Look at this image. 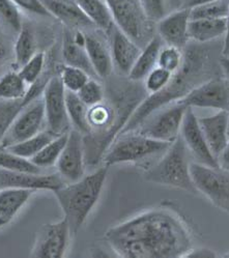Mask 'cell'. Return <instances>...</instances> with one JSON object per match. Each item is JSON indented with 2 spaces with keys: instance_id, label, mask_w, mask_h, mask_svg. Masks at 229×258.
I'll return each mask as SVG.
<instances>
[{
  "instance_id": "obj_35",
  "label": "cell",
  "mask_w": 229,
  "mask_h": 258,
  "mask_svg": "<svg viewBox=\"0 0 229 258\" xmlns=\"http://www.w3.org/2000/svg\"><path fill=\"white\" fill-rule=\"evenodd\" d=\"M21 10L12 0H0V24L18 33L23 26Z\"/></svg>"
},
{
  "instance_id": "obj_7",
  "label": "cell",
  "mask_w": 229,
  "mask_h": 258,
  "mask_svg": "<svg viewBox=\"0 0 229 258\" xmlns=\"http://www.w3.org/2000/svg\"><path fill=\"white\" fill-rule=\"evenodd\" d=\"M114 24L139 46L148 43L146 36L149 20L138 0H105Z\"/></svg>"
},
{
  "instance_id": "obj_16",
  "label": "cell",
  "mask_w": 229,
  "mask_h": 258,
  "mask_svg": "<svg viewBox=\"0 0 229 258\" xmlns=\"http://www.w3.org/2000/svg\"><path fill=\"white\" fill-rule=\"evenodd\" d=\"M107 33L109 34V47L113 66L123 75L128 76L142 49L130 36L117 27L116 24L107 31Z\"/></svg>"
},
{
  "instance_id": "obj_23",
  "label": "cell",
  "mask_w": 229,
  "mask_h": 258,
  "mask_svg": "<svg viewBox=\"0 0 229 258\" xmlns=\"http://www.w3.org/2000/svg\"><path fill=\"white\" fill-rule=\"evenodd\" d=\"M163 47V41L159 35H154L141 50L137 60L128 74L132 82H139L145 79L148 74L158 66L159 53Z\"/></svg>"
},
{
  "instance_id": "obj_49",
  "label": "cell",
  "mask_w": 229,
  "mask_h": 258,
  "mask_svg": "<svg viewBox=\"0 0 229 258\" xmlns=\"http://www.w3.org/2000/svg\"><path fill=\"white\" fill-rule=\"evenodd\" d=\"M227 256H229V253H228V254H227Z\"/></svg>"
},
{
  "instance_id": "obj_29",
  "label": "cell",
  "mask_w": 229,
  "mask_h": 258,
  "mask_svg": "<svg viewBox=\"0 0 229 258\" xmlns=\"http://www.w3.org/2000/svg\"><path fill=\"white\" fill-rule=\"evenodd\" d=\"M29 87L19 72H8L0 77V100L15 101L24 99Z\"/></svg>"
},
{
  "instance_id": "obj_34",
  "label": "cell",
  "mask_w": 229,
  "mask_h": 258,
  "mask_svg": "<svg viewBox=\"0 0 229 258\" xmlns=\"http://www.w3.org/2000/svg\"><path fill=\"white\" fill-rule=\"evenodd\" d=\"M0 168L31 173H41L42 171V169L35 166L30 160L19 157L2 146H0Z\"/></svg>"
},
{
  "instance_id": "obj_9",
  "label": "cell",
  "mask_w": 229,
  "mask_h": 258,
  "mask_svg": "<svg viewBox=\"0 0 229 258\" xmlns=\"http://www.w3.org/2000/svg\"><path fill=\"white\" fill-rule=\"evenodd\" d=\"M71 228L64 217L59 222L44 224L37 231L30 256L35 258H62L66 255L71 237Z\"/></svg>"
},
{
  "instance_id": "obj_20",
  "label": "cell",
  "mask_w": 229,
  "mask_h": 258,
  "mask_svg": "<svg viewBox=\"0 0 229 258\" xmlns=\"http://www.w3.org/2000/svg\"><path fill=\"white\" fill-rule=\"evenodd\" d=\"M198 121L209 150L218 159L229 141L228 112L218 111L214 115L198 118Z\"/></svg>"
},
{
  "instance_id": "obj_6",
  "label": "cell",
  "mask_w": 229,
  "mask_h": 258,
  "mask_svg": "<svg viewBox=\"0 0 229 258\" xmlns=\"http://www.w3.org/2000/svg\"><path fill=\"white\" fill-rule=\"evenodd\" d=\"M190 169L196 191L229 215V171L197 162H191Z\"/></svg>"
},
{
  "instance_id": "obj_42",
  "label": "cell",
  "mask_w": 229,
  "mask_h": 258,
  "mask_svg": "<svg viewBox=\"0 0 229 258\" xmlns=\"http://www.w3.org/2000/svg\"><path fill=\"white\" fill-rule=\"evenodd\" d=\"M217 256V254L211 250V249H207V248H198V249H194L192 248L191 249L185 257H215Z\"/></svg>"
},
{
  "instance_id": "obj_40",
  "label": "cell",
  "mask_w": 229,
  "mask_h": 258,
  "mask_svg": "<svg viewBox=\"0 0 229 258\" xmlns=\"http://www.w3.org/2000/svg\"><path fill=\"white\" fill-rule=\"evenodd\" d=\"M138 2L150 22H158L167 15L165 0H138Z\"/></svg>"
},
{
  "instance_id": "obj_10",
  "label": "cell",
  "mask_w": 229,
  "mask_h": 258,
  "mask_svg": "<svg viewBox=\"0 0 229 258\" xmlns=\"http://www.w3.org/2000/svg\"><path fill=\"white\" fill-rule=\"evenodd\" d=\"M187 108L184 104L177 102L156 116L148 117L135 131L152 139L173 143L180 137Z\"/></svg>"
},
{
  "instance_id": "obj_24",
  "label": "cell",
  "mask_w": 229,
  "mask_h": 258,
  "mask_svg": "<svg viewBox=\"0 0 229 258\" xmlns=\"http://www.w3.org/2000/svg\"><path fill=\"white\" fill-rule=\"evenodd\" d=\"M33 193L34 191L25 189L0 190V228L11 222Z\"/></svg>"
},
{
  "instance_id": "obj_19",
  "label": "cell",
  "mask_w": 229,
  "mask_h": 258,
  "mask_svg": "<svg viewBox=\"0 0 229 258\" xmlns=\"http://www.w3.org/2000/svg\"><path fill=\"white\" fill-rule=\"evenodd\" d=\"M41 2L50 17H54L70 29L84 30L94 27L75 3V0H41Z\"/></svg>"
},
{
  "instance_id": "obj_44",
  "label": "cell",
  "mask_w": 229,
  "mask_h": 258,
  "mask_svg": "<svg viewBox=\"0 0 229 258\" xmlns=\"http://www.w3.org/2000/svg\"><path fill=\"white\" fill-rule=\"evenodd\" d=\"M218 163H219L220 167L229 171V141L224 149V151L218 157Z\"/></svg>"
},
{
  "instance_id": "obj_13",
  "label": "cell",
  "mask_w": 229,
  "mask_h": 258,
  "mask_svg": "<svg viewBox=\"0 0 229 258\" xmlns=\"http://www.w3.org/2000/svg\"><path fill=\"white\" fill-rule=\"evenodd\" d=\"M180 136L183 139L188 152L197 163L212 166V167H219L218 159L209 150L200 127L198 117L193 111V108L188 107L186 110Z\"/></svg>"
},
{
  "instance_id": "obj_33",
  "label": "cell",
  "mask_w": 229,
  "mask_h": 258,
  "mask_svg": "<svg viewBox=\"0 0 229 258\" xmlns=\"http://www.w3.org/2000/svg\"><path fill=\"white\" fill-rule=\"evenodd\" d=\"M46 64V54L43 51H37L33 56L25 62L20 69L19 74L28 86L35 84L44 76V69Z\"/></svg>"
},
{
  "instance_id": "obj_43",
  "label": "cell",
  "mask_w": 229,
  "mask_h": 258,
  "mask_svg": "<svg viewBox=\"0 0 229 258\" xmlns=\"http://www.w3.org/2000/svg\"><path fill=\"white\" fill-rule=\"evenodd\" d=\"M11 48L5 38L0 35V66H3L10 56Z\"/></svg>"
},
{
  "instance_id": "obj_11",
  "label": "cell",
  "mask_w": 229,
  "mask_h": 258,
  "mask_svg": "<svg viewBox=\"0 0 229 258\" xmlns=\"http://www.w3.org/2000/svg\"><path fill=\"white\" fill-rule=\"evenodd\" d=\"M45 121L46 115L44 102L43 98L41 99V97H39L29 103L19 113L9 128L0 146L9 147L41 133Z\"/></svg>"
},
{
  "instance_id": "obj_45",
  "label": "cell",
  "mask_w": 229,
  "mask_h": 258,
  "mask_svg": "<svg viewBox=\"0 0 229 258\" xmlns=\"http://www.w3.org/2000/svg\"><path fill=\"white\" fill-rule=\"evenodd\" d=\"M224 43L222 48V56L229 58V12L226 17V31L224 34Z\"/></svg>"
},
{
  "instance_id": "obj_2",
  "label": "cell",
  "mask_w": 229,
  "mask_h": 258,
  "mask_svg": "<svg viewBox=\"0 0 229 258\" xmlns=\"http://www.w3.org/2000/svg\"><path fill=\"white\" fill-rule=\"evenodd\" d=\"M211 44V43H209ZM215 62L208 44L189 43L184 49L182 67L159 93L147 95L129 117L121 134L135 131L152 114L162 108L179 102L191 90L215 77Z\"/></svg>"
},
{
  "instance_id": "obj_15",
  "label": "cell",
  "mask_w": 229,
  "mask_h": 258,
  "mask_svg": "<svg viewBox=\"0 0 229 258\" xmlns=\"http://www.w3.org/2000/svg\"><path fill=\"white\" fill-rule=\"evenodd\" d=\"M64 185L65 180L60 174L31 173L0 168V190L25 189L34 192L45 190L54 193Z\"/></svg>"
},
{
  "instance_id": "obj_30",
  "label": "cell",
  "mask_w": 229,
  "mask_h": 258,
  "mask_svg": "<svg viewBox=\"0 0 229 258\" xmlns=\"http://www.w3.org/2000/svg\"><path fill=\"white\" fill-rule=\"evenodd\" d=\"M56 135L51 133L50 131H42L41 133L36 134L22 142H19L17 144L11 145L6 147L12 153L16 154L17 156L31 160L36 154H39L45 145H47L50 141H52Z\"/></svg>"
},
{
  "instance_id": "obj_5",
  "label": "cell",
  "mask_w": 229,
  "mask_h": 258,
  "mask_svg": "<svg viewBox=\"0 0 229 258\" xmlns=\"http://www.w3.org/2000/svg\"><path fill=\"white\" fill-rule=\"evenodd\" d=\"M170 144L133 131L119 135L105 153L103 161L108 167L119 164L137 163L165 153Z\"/></svg>"
},
{
  "instance_id": "obj_31",
  "label": "cell",
  "mask_w": 229,
  "mask_h": 258,
  "mask_svg": "<svg viewBox=\"0 0 229 258\" xmlns=\"http://www.w3.org/2000/svg\"><path fill=\"white\" fill-rule=\"evenodd\" d=\"M68 134L69 133L55 137L52 141L45 145L43 150L39 154H36L30 161L41 169L56 165L67 143Z\"/></svg>"
},
{
  "instance_id": "obj_46",
  "label": "cell",
  "mask_w": 229,
  "mask_h": 258,
  "mask_svg": "<svg viewBox=\"0 0 229 258\" xmlns=\"http://www.w3.org/2000/svg\"><path fill=\"white\" fill-rule=\"evenodd\" d=\"M219 68L222 71L224 78L229 82V58L221 55L219 58Z\"/></svg>"
},
{
  "instance_id": "obj_8",
  "label": "cell",
  "mask_w": 229,
  "mask_h": 258,
  "mask_svg": "<svg viewBox=\"0 0 229 258\" xmlns=\"http://www.w3.org/2000/svg\"><path fill=\"white\" fill-rule=\"evenodd\" d=\"M67 90L59 75L51 76L43 90L46 123L48 131L56 136L69 133L71 121L67 111Z\"/></svg>"
},
{
  "instance_id": "obj_3",
  "label": "cell",
  "mask_w": 229,
  "mask_h": 258,
  "mask_svg": "<svg viewBox=\"0 0 229 258\" xmlns=\"http://www.w3.org/2000/svg\"><path fill=\"white\" fill-rule=\"evenodd\" d=\"M108 170V166L104 165L92 173L84 175L77 181L68 182V185H64L54 192L72 234H76L80 230L98 204L107 179Z\"/></svg>"
},
{
  "instance_id": "obj_12",
  "label": "cell",
  "mask_w": 229,
  "mask_h": 258,
  "mask_svg": "<svg viewBox=\"0 0 229 258\" xmlns=\"http://www.w3.org/2000/svg\"><path fill=\"white\" fill-rule=\"evenodd\" d=\"M179 103L191 108L229 111V82L222 77L209 79L185 96Z\"/></svg>"
},
{
  "instance_id": "obj_27",
  "label": "cell",
  "mask_w": 229,
  "mask_h": 258,
  "mask_svg": "<svg viewBox=\"0 0 229 258\" xmlns=\"http://www.w3.org/2000/svg\"><path fill=\"white\" fill-rule=\"evenodd\" d=\"M66 102L68 115L74 130L80 132L83 136L90 133V126L87 120L88 107L80 100L77 93L67 90Z\"/></svg>"
},
{
  "instance_id": "obj_25",
  "label": "cell",
  "mask_w": 229,
  "mask_h": 258,
  "mask_svg": "<svg viewBox=\"0 0 229 258\" xmlns=\"http://www.w3.org/2000/svg\"><path fill=\"white\" fill-rule=\"evenodd\" d=\"M226 31V18L224 19H195L190 20L189 38L199 44H209L221 38Z\"/></svg>"
},
{
  "instance_id": "obj_32",
  "label": "cell",
  "mask_w": 229,
  "mask_h": 258,
  "mask_svg": "<svg viewBox=\"0 0 229 258\" xmlns=\"http://www.w3.org/2000/svg\"><path fill=\"white\" fill-rule=\"evenodd\" d=\"M229 12V0H217L190 9L191 20L224 19Z\"/></svg>"
},
{
  "instance_id": "obj_4",
  "label": "cell",
  "mask_w": 229,
  "mask_h": 258,
  "mask_svg": "<svg viewBox=\"0 0 229 258\" xmlns=\"http://www.w3.org/2000/svg\"><path fill=\"white\" fill-rule=\"evenodd\" d=\"M190 153L183 141L178 137L169 145L160 160L150 166L144 173L146 181L183 190L190 194H197L191 177Z\"/></svg>"
},
{
  "instance_id": "obj_18",
  "label": "cell",
  "mask_w": 229,
  "mask_h": 258,
  "mask_svg": "<svg viewBox=\"0 0 229 258\" xmlns=\"http://www.w3.org/2000/svg\"><path fill=\"white\" fill-rule=\"evenodd\" d=\"M62 54L65 64L79 68L90 77H97L85 49V32L83 30L67 28L64 34Z\"/></svg>"
},
{
  "instance_id": "obj_17",
  "label": "cell",
  "mask_w": 229,
  "mask_h": 258,
  "mask_svg": "<svg viewBox=\"0 0 229 258\" xmlns=\"http://www.w3.org/2000/svg\"><path fill=\"white\" fill-rule=\"evenodd\" d=\"M190 9L182 8L170 13L157 22L158 35L166 45L184 50L190 41Z\"/></svg>"
},
{
  "instance_id": "obj_26",
  "label": "cell",
  "mask_w": 229,
  "mask_h": 258,
  "mask_svg": "<svg viewBox=\"0 0 229 258\" xmlns=\"http://www.w3.org/2000/svg\"><path fill=\"white\" fill-rule=\"evenodd\" d=\"M75 3L91 21L94 27L107 32L114 25L111 13L105 0H75Z\"/></svg>"
},
{
  "instance_id": "obj_28",
  "label": "cell",
  "mask_w": 229,
  "mask_h": 258,
  "mask_svg": "<svg viewBox=\"0 0 229 258\" xmlns=\"http://www.w3.org/2000/svg\"><path fill=\"white\" fill-rule=\"evenodd\" d=\"M36 52V39L34 31L29 25L23 23L22 28L17 34L14 45L15 62L17 67L21 68Z\"/></svg>"
},
{
  "instance_id": "obj_38",
  "label": "cell",
  "mask_w": 229,
  "mask_h": 258,
  "mask_svg": "<svg viewBox=\"0 0 229 258\" xmlns=\"http://www.w3.org/2000/svg\"><path fill=\"white\" fill-rule=\"evenodd\" d=\"M174 74L160 67H156L144 79V89L147 95L156 94L166 87Z\"/></svg>"
},
{
  "instance_id": "obj_21",
  "label": "cell",
  "mask_w": 229,
  "mask_h": 258,
  "mask_svg": "<svg viewBox=\"0 0 229 258\" xmlns=\"http://www.w3.org/2000/svg\"><path fill=\"white\" fill-rule=\"evenodd\" d=\"M50 77L44 75L41 80L29 87L28 93L24 99L8 101L0 100V144H2L9 128L13 124L16 117L22 110L33 100L37 99L43 95L45 85Z\"/></svg>"
},
{
  "instance_id": "obj_37",
  "label": "cell",
  "mask_w": 229,
  "mask_h": 258,
  "mask_svg": "<svg viewBox=\"0 0 229 258\" xmlns=\"http://www.w3.org/2000/svg\"><path fill=\"white\" fill-rule=\"evenodd\" d=\"M183 61L184 50L168 45L162 47L158 57V67L175 74L182 67Z\"/></svg>"
},
{
  "instance_id": "obj_14",
  "label": "cell",
  "mask_w": 229,
  "mask_h": 258,
  "mask_svg": "<svg viewBox=\"0 0 229 258\" xmlns=\"http://www.w3.org/2000/svg\"><path fill=\"white\" fill-rule=\"evenodd\" d=\"M85 156L83 135L71 130L64 151L56 163L57 172L67 182H74L85 175Z\"/></svg>"
},
{
  "instance_id": "obj_47",
  "label": "cell",
  "mask_w": 229,
  "mask_h": 258,
  "mask_svg": "<svg viewBox=\"0 0 229 258\" xmlns=\"http://www.w3.org/2000/svg\"><path fill=\"white\" fill-rule=\"evenodd\" d=\"M211 2H217V0H185L183 8L192 9L194 7H197L206 3H211Z\"/></svg>"
},
{
  "instance_id": "obj_41",
  "label": "cell",
  "mask_w": 229,
  "mask_h": 258,
  "mask_svg": "<svg viewBox=\"0 0 229 258\" xmlns=\"http://www.w3.org/2000/svg\"><path fill=\"white\" fill-rule=\"evenodd\" d=\"M12 2L16 4L19 9L29 14L41 17H50L41 0H12Z\"/></svg>"
},
{
  "instance_id": "obj_36",
  "label": "cell",
  "mask_w": 229,
  "mask_h": 258,
  "mask_svg": "<svg viewBox=\"0 0 229 258\" xmlns=\"http://www.w3.org/2000/svg\"><path fill=\"white\" fill-rule=\"evenodd\" d=\"M59 76L66 90L73 91V93H78L83 85L90 79V76L85 71L67 64L62 67Z\"/></svg>"
},
{
  "instance_id": "obj_22",
  "label": "cell",
  "mask_w": 229,
  "mask_h": 258,
  "mask_svg": "<svg viewBox=\"0 0 229 258\" xmlns=\"http://www.w3.org/2000/svg\"><path fill=\"white\" fill-rule=\"evenodd\" d=\"M85 49L97 78L107 79L114 69L109 44L93 32H85Z\"/></svg>"
},
{
  "instance_id": "obj_39",
  "label": "cell",
  "mask_w": 229,
  "mask_h": 258,
  "mask_svg": "<svg viewBox=\"0 0 229 258\" xmlns=\"http://www.w3.org/2000/svg\"><path fill=\"white\" fill-rule=\"evenodd\" d=\"M77 95L87 107H91L102 103L105 98V93L102 84L91 78L83 85V87L78 91Z\"/></svg>"
},
{
  "instance_id": "obj_48",
  "label": "cell",
  "mask_w": 229,
  "mask_h": 258,
  "mask_svg": "<svg viewBox=\"0 0 229 258\" xmlns=\"http://www.w3.org/2000/svg\"><path fill=\"white\" fill-rule=\"evenodd\" d=\"M228 116H229V111H228ZM228 133H229V122H228Z\"/></svg>"
},
{
  "instance_id": "obj_1",
  "label": "cell",
  "mask_w": 229,
  "mask_h": 258,
  "mask_svg": "<svg viewBox=\"0 0 229 258\" xmlns=\"http://www.w3.org/2000/svg\"><path fill=\"white\" fill-rule=\"evenodd\" d=\"M105 238L114 253L126 258L185 257L193 248L192 233L184 218L167 206L109 228Z\"/></svg>"
}]
</instances>
